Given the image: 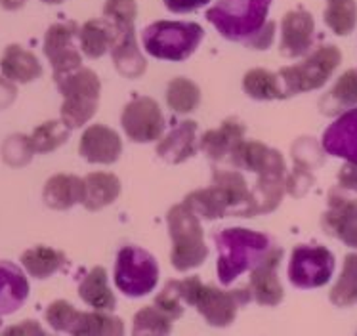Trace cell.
Instances as JSON below:
<instances>
[{
  "label": "cell",
  "mask_w": 357,
  "mask_h": 336,
  "mask_svg": "<svg viewBox=\"0 0 357 336\" xmlns=\"http://www.w3.org/2000/svg\"><path fill=\"white\" fill-rule=\"evenodd\" d=\"M331 302L336 307H350L357 304V254H348L344 258L342 273L331 291Z\"/></svg>",
  "instance_id": "cell-31"
},
{
  "label": "cell",
  "mask_w": 357,
  "mask_h": 336,
  "mask_svg": "<svg viewBox=\"0 0 357 336\" xmlns=\"http://www.w3.org/2000/svg\"><path fill=\"white\" fill-rule=\"evenodd\" d=\"M243 88L247 96L252 100H279L284 98L283 86H281V79L279 75L266 71V69H252L245 75L243 79Z\"/></svg>",
  "instance_id": "cell-29"
},
{
  "label": "cell",
  "mask_w": 357,
  "mask_h": 336,
  "mask_svg": "<svg viewBox=\"0 0 357 336\" xmlns=\"http://www.w3.org/2000/svg\"><path fill=\"white\" fill-rule=\"evenodd\" d=\"M44 203L56 208L66 211L84 199V180L71 174H58L50 178L44 185Z\"/></svg>",
  "instance_id": "cell-22"
},
{
  "label": "cell",
  "mask_w": 357,
  "mask_h": 336,
  "mask_svg": "<svg viewBox=\"0 0 357 336\" xmlns=\"http://www.w3.org/2000/svg\"><path fill=\"white\" fill-rule=\"evenodd\" d=\"M46 4H59V2H63V0H43Z\"/></svg>",
  "instance_id": "cell-44"
},
{
  "label": "cell",
  "mask_w": 357,
  "mask_h": 336,
  "mask_svg": "<svg viewBox=\"0 0 357 336\" xmlns=\"http://www.w3.org/2000/svg\"><path fill=\"white\" fill-rule=\"evenodd\" d=\"M211 0H165V6L174 12V14H188V12H195L199 8L206 6Z\"/></svg>",
  "instance_id": "cell-39"
},
{
  "label": "cell",
  "mask_w": 357,
  "mask_h": 336,
  "mask_svg": "<svg viewBox=\"0 0 357 336\" xmlns=\"http://www.w3.org/2000/svg\"><path fill=\"white\" fill-rule=\"evenodd\" d=\"M281 256H283V249H278L266 262L256 266L252 270L248 291L262 306H278L284 296L283 287L278 277V266Z\"/></svg>",
  "instance_id": "cell-17"
},
{
  "label": "cell",
  "mask_w": 357,
  "mask_h": 336,
  "mask_svg": "<svg viewBox=\"0 0 357 336\" xmlns=\"http://www.w3.org/2000/svg\"><path fill=\"white\" fill-rule=\"evenodd\" d=\"M80 48L88 58H102L111 50L115 43V25L103 17V20H90L79 31Z\"/></svg>",
  "instance_id": "cell-25"
},
{
  "label": "cell",
  "mask_w": 357,
  "mask_h": 336,
  "mask_svg": "<svg viewBox=\"0 0 357 336\" xmlns=\"http://www.w3.org/2000/svg\"><path fill=\"white\" fill-rule=\"evenodd\" d=\"M77 33L79 29L75 23H56L46 31L44 54L54 67V77L71 73L80 67V52L73 43Z\"/></svg>",
  "instance_id": "cell-11"
},
{
  "label": "cell",
  "mask_w": 357,
  "mask_h": 336,
  "mask_svg": "<svg viewBox=\"0 0 357 336\" xmlns=\"http://www.w3.org/2000/svg\"><path fill=\"white\" fill-rule=\"evenodd\" d=\"M195 132H197V125L193 121L180 123L157 147V153H159L160 159L178 165V162H183L185 159L193 157L197 151Z\"/></svg>",
  "instance_id": "cell-21"
},
{
  "label": "cell",
  "mask_w": 357,
  "mask_h": 336,
  "mask_svg": "<svg viewBox=\"0 0 357 336\" xmlns=\"http://www.w3.org/2000/svg\"><path fill=\"white\" fill-rule=\"evenodd\" d=\"M63 262H66V256L50 247H35V249L25 250L22 256L23 268L37 279L54 275L63 266Z\"/></svg>",
  "instance_id": "cell-28"
},
{
  "label": "cell",
  "mask_w": 357,
  "mask_h": 336,
  "mask_svg": "<svg viewBox=\"0 0 357 336\" xmlns=\"http://www.w3.org/2000/svg\"><path fill=\"white\" fill-rule=\"evenodd\" d=\"M199 102H201V90L195 82L180 77L168 84L167 103L176 113H191L197 109Z\"/></svg>",
  "instance_id": "cell-34"
},
{
  "label": "cell",
  "mask_w": 357,
  "mask_h": 336,
  "mask_svg": "<svg viewBox=\"0 0 357 336\" xmlns=\"http://www.w3.org/2000/svg\"><path fill=\"white\" fill-rule=\"evenodd\" d=\"M121 193V182L117 176L105 172H92L84 178V199L82 205L88 211H100L115 203Z\"/></svg>",
  "instance_id": "cell-24"
},
{
  "label": "cell",
  "mask_w": 357,
  "mask_h": 336,
  "mask_svg": "<svg viewBox=\"0 0 357 336\" xmlns=\"http://www.w3.org/2000/svg\"><path fill=\"white\" fill-rule=\"evenodd\" d=\"M44 335V330L40 327H37L33 321L22 323L20 327H12V329L6 330V335Z\"/></svg>",
  "instance_id": "cell-41"
},
{
  "label": "cell",
  "mask_w": 357,
  "mask_h": 336,
  "mask_svg": "<svg viewBox=\"0 0 357 336\" xmlns=\"http://www.w3.org/2000/svg\"><path fill=\"white\" fill-rule=\"evenodd\" d=\"M69 132H71V128L63 125V121L61 123L50 121V123H44L43 126H38L31 136H27V144H29L33 153L54 151L56 147L66 144L67 138H69Z\"/></svg>",
  "instance_id": "cell-33"
},
{
  "label": "cell",
  "mask_w": 357,
  "mask_h": 336,
  "mask_svg": "<svg viewBox=\"0 0 357 336\" xmlns=\"http://www.w3.org/2000/svg\"><path fill=\"white\" fill-rule=\"evenodd\" d=\"M323 20L327 27L338 37H346L357 25V2L356 0H327L323 12Z\"/></svg>",
  "instance_id": "cell-30"
},
{
  "label": "cell",
  "mask_w": 357,
  "mask_h": 336,
  "mask_svg": "<svg viewBox=\"0 0 357 336\" xmlns=\"http://www.w3.org/2000/svg\"><path fill=\"white\" fill-rule=\"evenodd\" d=\"M218 247V279L222 285H231L245 271L255 270L266 262L279 247H275L268 235L250 231L245 227H231L214 235Z\"/></svg>",
  "instance_id": "cell-2"
},
{
  "label": "cell",
  "mask_w": 357,
  "mask_h": 336,
  "mask_svg": "<svg viewBox=\"0 0 357 336\" xmlns=\"http://www.w3.org/2000/svg\"><path fill=\"white\" fill-rule=\"evenodd\" d=\"M111 56L119 73L124 75L126 79H138L146 71V59L138 50L134 23L115 25V43L111 46Z\"/></svg>",
  "instance_id": "cell-16"
},
{
  "label": "cell",
  "mask_w": 357,
  "mask_h": 336,
  "mask_svg": "<svg viewBox=\"0 0 357 336\" xmlns=\"http://www.w3.org/2000/svg\"><path fill=\"white\" fill-rule=\"evenodd\" d=\"M338 182L340 188L350 191H357V165L356 162H348L344 165L340 174H338Z\"/></svg>",
  "instance_id": "cell-40"
},
{
  "label": "cell",
  "mask_w": 357,
  "mask_h": 336,
  "mask_svg": "<svg viewBox=\"0 0 357 336\" xmlns=\"http://www.w3.org/2000/svg\"><path fill=\"white\" fill-rule=\"evenodd\" d=\"M204 31L197 23L155 22L142 35L144 48L149 56L168 61H183L197 50Z\"/></svg>",
  "instance_id": "cell-5"
},
{
  "label": "cell",
  "mask_w": 357,
  "mask_h": 336,
  "mask_svg": "<svg viewBox=\"0 0 357 336\" xmlns=\"http://www.w3.org/2000/svg\"><path fill=\"white\" fill-rule=\"evenodd\" d=\"M168 229L172 237V264L178 271L199 268L206 260L208 249L204 245L203 227L199 216L188 205H176L168 212Z\"/></svg>",
  "instance_id": "cell-6"
},
{
  "label": "cell",
  "mask_w": 357,
  "mask_h": 336,
  "mask_svg": "<svg viewBox=\"0 0 357 336\" xmlns=\"http://www.w3.org/2000/svg\"><path fill=\"white\" fill-rule=\"evenodd\" d=\"M335 268V254L328 249L298 245L292 250L291 264H289V281L296 289H304V291L319 289L331 281Z\"/></svg>",
  "instance_id": "cell-9"
},
{
  "label": "cell",
  "mask_w": 357,
  "mask_h": 336,
  "mask_svg": "<svg viewBox=\"0 0 357 336\" xmlns=\"http://www.w3.org/2000/svg\"><path fill=\"white\" fill-rule=\"evenodd\" d=\"M321 146L328 155L357 165V105L342 113L328 126Z\"/></svg>",
  "instance_id": "cell-13"
},
{
  "label": "cell",
  "mask_w": 357,
  "mask_h": 336,
  "mask_svg": "<svg viewBox=\"0 0 357 336\" xmlns=\"http://www.w3.org/2000/svg\"><path fill=\"white\" fill-rule=\"evenodd\" d=\"M323 227L346 247L357 249V201L331 193L328 211L323 214Z\"/></svg>",
  "instance_id": "cell-14"
},
{
  "label": "cell",
  "mask_w": 357,
  "mask_h": 336,
  "mask_svg": "<svg viewBox=\"0 0 357 336\" xmlns=\"http://www.w3.org/2000/svg\"><path fill=\"white\" fill-rule=\"evenodd\" d=\"M315 22L312 14L304 10L287 12L281 22V44L279 50L284 58H300L306 56L314 44Z\"/></svg>",
  "instance_id": "cell-12"
},
{
  "label": "cell",
  "mask_w": 357,
  "mask_h": 336,
  "mask_svg": "<svg viewBox=\"0 0 357 336\" xmlns=\"http://www.w3.org/2000/svg\"><path fill=\"white\" fill-rule=\"evenodd\" d=\"M182 296L178 293V285H176V281H170L167 287H165V291L157 296L155 300V306L162 310L168 317H172V319H178V317H182L183 314V307H182Z\"/></svg>",
  "instance_id": "cell-38"
},
{
  "label": "cell",
  "mask_w": 357,
  "mask_h": 336,
  "mask_svg": "<svg viewBox=\"0 0 357 336\" xmlns=\"http://www.w3.org/2000/svg\"><path fill=\"white\" fill-rule=\"evenodd\" d=\"M172 317L157 306H147L134 317V335H168L172 330Z\"/></svg>",
  "instance_id": "cell-35"
},
{
  "label": "cell",
  "mask_w": 357,
  "mask_h": 336,
  "mask_svg": "<svg viewBox=\"0 0 357 336\" xmlns=\"http://www.w3.org/2000/svg\"><path fill=\"white\" fill-rule=\"evenodd\" d=\"M29 296V283L12 262H0V315L14 314Z\"/></svg>",
  "instance_id": "cell-19"
},
{
  "label": "cell",
  "mask_w": 357,
  "mask_h": 336,
  "mask_svg": "<svg viewBox=\"0 0 357 336\" xmlns=\"http://www.w3.org/2000/svg\"><path fill=\"white\" fill-rule=\"evenodd\" d=\"M58 88L63 96L61 121L69 128H79L94 117L100 102V79L92 69H75L71 73L56 77Z\"/></svg>",
  "instance_id": "cell-4"
},
{
  "label": "cell",
  "mask_w": 357,
  "mask_h": 336,
  "mask_svg": "<svg viewBox=\"0 0 357 336\" xmlns=\"http://www.w3.org/2000/svg\"><path fill=\"white\" fill-rule=\"evenodd\" d=\"M77 317H79V312L75 310L69 302L66 300H56L52 306H48L46 310V319L50 323L52 327L59 333H71L73 329L75 321H77Z\"/></svg>",
  "instance_id": "cell-36"
},
{
  "label": "cell",
  "mask_w": 357,
  "mask_h": 336,
  "mask_svg": "<svg viewBox=\"0 0 357 336\" xmlns=\"http://www.w3.org/2000/svg\"><path fill=\"white\" fill-rule=\"evenodd\" d=\"M178 293L182 296V302L197 307V312L203 315L212 327H227L234 323L237 310L250 300V291H220L216 287L203 285L197 277H190L185 281H176Z\"/></svg>",
  "instance_id": "cell-3"
},
{
  "label": "cell",
  "mask_w": 357,
  "mask_h": 336,
  "mask_svg": "<svg viewBox=\"0 0 357 336\" xmlns=\"http://www.w3.org/2000/svg\"><path fill=\"white\" fill-rule=\"evenodd\" d=\"M0 69L8 81L22 82V84L35 81L43 75V66L35 58V54H31L29 50H25L17 44L8 46L4 56L0 59Z\"/></svg>",
  "instance_id": "cell-23"
},
{
  "label": "cell",
  "mask_w": 357,
  "mask_h": 336,
  "mask_svg": "<svg viewBox=\"0 0 357 336\" xmlns=\"http://www.w3.org/2000/svg\"><path fill=\"white\" fill-rule=\"evenodd\" d=\"M79 151L88 162L111 165L121 157L123 144L115 130L103 125H92L82 134Z\"/></svg>",
  "instance_id": "cell-15"
},
{
  "label": "cell",
  "mask_w": 357,
  "mask_h": 336,
  "mask_svg": "<svg viewBox=\"0 0 357 336\" xmlns=\"http://www.w3.org/2000/svg\"><path fill=\"white\" fill-rule=\"evenodd\" d=\"M126 136L138 144H149L160 138L165 130V117L159 103L151 98H136L123 111L121 117Z\"/></svg>",
  "instance_id": "cell-10"
},
{
  "label": "cell",
  "mask_w": 357,
  "mask_h": 336,
  "mask_svg": "<svg viewBox=\"0 0 357 336\" xmlns=\"http://www.w3.org/2000/svg\"><path fill=\"white\" fill-rule=\"evenodd\" d=\"M245 138V126L239 121L229 119L216 130H208L203 136L201 147L212 161H224L227 155L234 157L235 149Z\"/></svg>",
  "instance_id": "cell-20"
},
{
  "label": "cell",
  "mask_w": 357,
  "mask_h": 336,
  "mask_svg": "<svg viewBox=\"0 0 357 336\" xmlns=\"http://www.w3.org/2000/svg\"><path fill=\"white\" fill-rule=\"evenodd\" d=\"M136 0H105L103 15L115 25L123 23H134L136 20Z\"/></svg>",
  "instance_id": "cell-37"
},
{
  "label": "cell",
  "mask_w": 357,
  "mask_h": 336,
  "mask_svg": "<svg viewBox=\"0 0 357 336\" xmlns=\"http://www.w3.org/2000/svg\"><path fill=\"white\" fill-rule=\"evenodd\" d=\"M340 61H342L340 50L333 44H327V46L317 48L304 61L281 69L279 79L283 82L284 98L321 88L333 77Z\"/></svg>",
  "instance_id": "cell-7"
},
{
  "label": "cell",
  "mask_w": 357,
  "mask_h": 336,
  "mask_svg": "<svg viewBox=\"0 0 357 336\" xmlns=\"http://www.w3.org/2000/svg\"><path fill=\"white\" fill-rule=\"evenodd\" d=\"M123 321L113 315L102 314V312H92V314H82L75 321L71 335H123Z\"/></svg>",
  "instance_id": "cell-32"
},
{
  "label": "cell",
  "mask_w": 357,
  "mask_h": 336,
  "mask_svg": "<svg viewBox=\"0 0 357 336\" xmlns=\"http://www.w3.org/2000/svg\"><path fill=\"white\" fill-rule=\"evenodd\" d=\"M80 298L86 302L88 306L94 307L98 312H107L115 310V294L111 293L109 283H107V271L103 268H94L82 279L79 287Z\"/></svg>",
  "instance_id": "cell-26"
},
{
  "label": "cell",
  "mask_w": 357,
  "mask_h": 336,
  "mask_svg": "<svg viewBox=\"0 0 357 336\" xmlns=\"http://www.w3.org/2000/svg\"><path fill=\"white\" fill-rule=\"evenodd\" d=\"M25 4V0H0V6L6 10H20Z\"/></svg>",
  "instance_id": "cell-42"
},
{
  "label": "cell",
  "mask_w": 357,
  "mask_h": 336,
  "mask_svg": "<svg viewBox=\"0 0 357 336\" xmlns=\"http://www.w3.org/2000/svg\"><path fill=\"white\" fill-rule=\"evenodd\" d=\"M270 6L271 0H218L206 17L227 40L266 50L275 37V23L268 22Z\"/></svg>",
  "instance_id": "cell-1"
},
{
  "label": "cell",
  "mask_w": 357,
  "mask_h": 336,
  "mask_svg": "<svg viewBox=\"0 0 357 336\" xmlns=\"http://www.w3.org/2000/svg\"><path fill=\"white\" fill-rule=\"evenodd\" d=\"M183 205L190 206L191 211L201 218L214 220L222 218L226 212L234 211V197H231V191L227 190L224 183L214 180L211 188L193 191L191 195H188Z\"/></svg>",
  "instance_id": "cell-18"
},
{
  "label": "cell",
  "mask_w": 357,
  "mask_h": 336,
  "mask_svg": "<svg viewBox=\"0 0 357 336\" xmlns=\"http://www.w3.org/2000/svg\"><path fill=\"white\" fill-rule=\"evenodd\" d=\"M357 105V69H348L346 73L336 81L333 90L321 102L323 113L333 115L342 109H351Z\"/></svg>",
  "instance_id": "cell-27"
},
{
  "label": "cell",
  "mask_w": 357,
  "mask_h": 336,
  "mask_svg": "<svg viewBox=\"0 0 357 336\" xmlns=\"http://www.w3.org/2000/svg\"><path fill=\"white\" fill-rule=\"evenodd\" d=\"M10 88H14V86H10L8 82L0 81V107H6V105H8L6 100L2 98V92H6V90H10Z\"/></svg>",
  "instance_id": "cell-43"
},
{
  "label": "cell",
  "mask_w": 357,
  "mask_h": 336,
  "mask_svg": "<svg viewBox=\"0 0 357 336\" xmlns=\"http://www.w3.org/2000/svg\"><path fill=\"white\" fill-rule=\"evenodd\" d=\"M159 281V264L155 256L139 247H124L119 250L115 266V285L130 298L153 293Z\"/></svg>",
  "instance_id": "cell-8"
}]
</instances>
